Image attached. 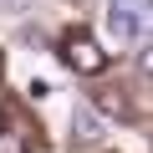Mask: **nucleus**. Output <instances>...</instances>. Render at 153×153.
<instances>
[{
  "mask_svg": "<svg viewBox=\"0 0 153 153\" xmlns=\"http://www.w3.org/2000/svg\"><path fill=\"white\" fill-rule=\"evenodd\" d=\"M61 56H66V66L71 71H82V76H97V71H107V51L87 36V31H66V41H61Z\"/></svg>",
  "mask_w": 153,
  "mask_h": 153,
  "instance_id": "nucleus-1",
  "label": "nucleus"
},
{
  "mask_svg": "<svg viewBox=\"0 0 153 153\" xmlns=\"http://www.w3.org/2000/svg\"><path fill=\"white\" fill-rule=\"evenodd\" d=\"M107 26L117 41H138L148 26H153V5H133V0H112V10H107Z\"/></svg>",
  "mask_w": 153,
  "mask_h": 153,
  "instance_id": "nucleus-2",
  "label": "nucleus"
},
{
  "mask_svg": "<svg viewBox=\"0 0 153 153\" xmlns=\"http://www.w3.org/2000/svg\"><path fill=\"white\" fill-rule=\"evenodd\" d=\"M97 138H102L97 112H92V107H76V112H71V143H82V148H87V143H97Z\"/></svg>",
  "mask_w": 153,
  "mask_h": 153,
  "instance_id": "nucleus-3",
  "label": "nucleus"
},
{
  "mask_svg": "<svg viewBox=\"0 0 153 153\" xmlns=\"http://www.w3.org/2000/svg\"><path fill=\"white\" fill-rule=\"evenodd\" d=\"M0 153H31L26 133H21V128H5V133H0Z\"/></svg>",
  "mask_w": 153,
  "mask_h": 153,
  "instance_id": "nucleus-4",
  "label": "nucleus"
},
{
  "mask_svg": "<svg viewBox=\"0 0 153 153\" xmlns=\"http://www.w3.org/2000/svg\"><path fill=\"white\" fill-rule=\"evenodd\" d=\"M0 5H5V10H26L31 0H0Z\"/></svg>",
  "mask_w": 153,
  "mask_h": 153,
  "instance_id": "nucleus-5",
  "label": "nucleus"
},
{
  "mask_svg": "<svg viewBox=\"0 0 153 153\" xmlns=\"http://www.w3.org/2000/svg\"><path fill=\"white\" fill-rule=\"evenodd\" d=\"M143 71H148V76H153V46H148V51H143Z\"/></svg>",
  "mask_w": 153,
  "mask_h": 153,
  "instance_id": "nucleus-6",
  "label": "nucleus"
}]
</instances>
